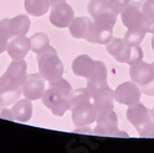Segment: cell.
I'll use <instances>...</instances> for the list:
<instances>
[{
	"instance_id": "obj_1",
	"label": "cell",
	"mask_w": 154,
	"mask_h": 153,
	"mask_svg": "<svg viewBox=\"0 0 154 153\" xmlns=\"http://www.w3.org/2000/svg\"><path fill=\"white\" fill-rule=\"evenodd\" d=\"M37 64L38 72L47 82H52L62 78L64 73V66L58 57V52L48 46L42 52L37 53Z\"/></svg>"
},
{
	"instance_id": "obj_2",
	"label": "cell",
	"mask_w": 154,
	"mask_h": 153,
	"mask_svg": "<svg viewBox=\"0 0 154 153\" xmlns=\"http://www.w3.org/2000/svg\"><path fill=\"white\" fill-rule=\"evenodd\" d=\"M27 79V63L25 59H12L6 72L0 76V90L21 88Z\"/></svg>"
},
{
	"instance_id": "obj_3",
	"label": "cell",
	"mask_w": 154,
	"mask_h": 153,
	"mask_svg": "<svg viewBox=\"0 0 154 153\" xmlns=\"http://www.w3.org/2000/svg\"><path fill=\"white\" fill-rule=\"evenodd\" d=\"M72 121L78 127H85L96 120V108L93 99H88L70 106Z\"/></svg>"
},
{
	"instance_id": "obj_4",
	"label": "cell",
	"mask_w": 154,
	"mask_h": 153,
	"mask_svg": "<svg viewBox=\"0 0 154 153\" xmlns=\"http://www.w3.org/2000/svg\"><path fill=\"white\" fill-rule=\"evenodd\" d=\"M96 127L94 133L97 136H120V137H128V133L123 131H119V119L117 114L113 110L99 114L96 116Z\"/></svg>"
},
{
	"instance_id": "obj_5",
	"label": "cell",
	"mask_w": 154,
	"mask_h": 153,
	"mask_svg": "<svg viewBox=\"0 0 154 153\" xmlns=\"http://www.w3.org/2000/svg\"><path fill=\"white\" fill-rule=\"evenodd\" d=\"M42 103L48 108L54 116H63L68 110H70V100L69 96L59 93L56 89L51 88L46 89L42 95Z\"/></svg>"
},
{
	"instance_id": "obj_6",
	"label": "cell",
	"mask_w": 154,
	"mask_h": 153,
	"mask_svg": "<svg viewBox=\"0 0 154 153\" xmlns=\"http://www.w3.org/2000/svg\"><path fill=\"white\" fill-rule=\"evenodd\" d=\"M88 11L95 21H104L116 25L117 14L112 10L109 0H90L88 4Z\"/></svg>"
},
{
	"instance_id": "obj_7",
	"label": "cell",
	"mask_w": 154,
	"mask_h": 153,
	"mask_svg": "<svg viewBox=\"0 0 154 153\" xmlns=\"http://www.w3.org/2000/svg\"><path fill=\"white\" fill-rule=\"evenodd\" d=\"M112 37H113V25L104 21H94L85 36V40L91 43L106 45Z\"/></svg>"
},
{
	"instance_id": "obj_8",
	"label": "cell",
	"mask_w": 154,
	"mask_h": 153,
	"mask_svg": "<svg viewBox=\"0 0 154 153\" xmlns=\"http://www.w3.org/2000/svg\"><path fill=\"white\" fill-rule=\"evenodd\" d=\"M140 95H142V90L139 89V85L133 82H125L120 84L115 90V100L119 104L126 106L138 103Z\"/></svg>"
},
{
	"instance_id": "obj_9",
	"label": "cell",
	"mask_w": 154,
	"mask_h": 153,
	"mask_svg": "<svg viewBox=\"0 0 154 153\" xmlns=\"http://www.w3.org/2000/svg\"><path fill=\"white\" fill-rule=\"evenodd\" d=\"M73 19H74V11H73L72 6L69 4H67L66 2L57 3V4L52 5L49 21L54 27H58V29L69 27Z\"/></svg>"
},
{
	"instance_id": "obj_10",
	"label": "cell",
	"mask_w": 154,
	"mask_h": 153,
	"mask_svg": "<svg viewBox=\"0 0 154 153\" xmlns=\"http://www.w3.org/2000/svg\"><path fill=\"white\" fill-rule=\"evenodd\" d=\"M120 15L127 30H142L146 32L144 27H146L148 15L144 14V11L142 9H139L138 6H134V5H130Z\"/></svg>"
},
{
	"instance_id": "obj_11",
	"label": "cell",
	"mask_w": 154,
	"mask_h": 153,
	"mask_svg": "<svg viewBox=\"0 0 154 153\" xmlns=\"http://www.w3.org/2000/svg\"><path fill=\"white\" fill-rule=\"evenodd\" d=\"M45 78L38 73H33L27 75V79L21 86L23 96L29 100H38L41 99L45 90H46V84H45Z\"/></svg>"
},
{
	"instance_id": "obj_12",
	"label": "cell",
	"mask_w": 154,
	"mask_h": 153,
	"mask_svg": "<svg viewBox=\"0 0 154 153\" xmlns=\"http://www.w3.org/2000/svg\"><path fill=\"white\" fill-rule=\"evenodd\" d=\"M0 25H3L4 29L8 31L9 36L16 37V36H25L30 31L31 21L27 15H17L11 19L0 20Z\"/></svg>"
},
{
	"instance_id": "obj_13",
	"label": "cell",
	"mask_w": 154,
	"mask_h": 153,
	"mask_svg": "<svg viewBox=\"0 0 154 153\" xmlns=\"http://www.w3.org/2000/svg\"><path fill=\"white\" fill-rule=\"evenodd\" d=\"M130 76L133 83L142 86L154 79V68L152 64L143 61L133 63L130 64Z\"/></svg>"
},
{
	"instance_id": "obj_14",
	"label": "cell",
	"mask_w": 154,
	"mask_h": 153,
	"mask_svg": "<svg viewBox=\"0 0 154 153\" xmlns=\"http://www.w3.org/2000/svg\"><path fill=\"white\" fill-rule=\"evenodd\" d=\"M152 116L150 110L142 103H136L133 105H130L126 111V117L128 122L132 123L136 130H138L139 127H142Z\"/></svg>"
},
{
	"instance_id": "obj_15",
	"label": "cell",
	"mask_w": 154,
	"mask_h": 153,
	"mask_svg": "<svg viewBox=\"0 0 154 153\" xmlns=\"http://www.w3.org/2000/svg\"><path fill=\"white\" fill-rule=\"evenodd\" d=\"M6 51L12 59H25V57L31 51L30 38H27L26 35L12 37L9 41Z\"/></svg>"
},
{
	"instance_id": "obj_16",
	"label": "cell",
	"mask_w": 154,
	"mask_h": 153,
	"mask_svg": "<svg viewBox=\"0 0 154 153\" xmlns=\"http://www.w3.org/2000/svg\"><path fill=\"white\" fill-rule=\"evenodd\" d=\"M95 67V61L88 55H80L75 57L74 61L72 62V70L75 75L83 76V78L88 79L90 74L93 73Z\"/></svg>"
},
{
	"instance_id": "obj_17",
	"label": "cell",
	"mask_w": 154,
	"mask_h": 153,
	"mask_svg": "<svg viewBox=\"0 0 154 153\" xmlns=\"http://www.w3.org/2000/svg\"><path fill=\"white\" fill-rule=\"evenodd\" d=\"M113 100H115V90L110 86L105 88L102 92L93 98L94 105L96 108V114H104L113 110Z\"/></svg>"
},
{
	"instance_id": "obj_18",
	"label": "cell",
	"mask_w": 154,
	"mask_h": 153,
	"mask_svg": "<svg viewBox=\"0 0 154 153\" xmlns=\"http://www.w3.org/2000/svg\"><path fill=\"white\" fill-rule=\"evenodd\" d=\"M11 110L14 112L15 120L19 122H29L32 117V112H33L31 100L26 98L22 100H17L15 104H12Z\"/></svg>"
},
{
	"instance_id": "obj_19",
	"label": "cell",
	"mask_w": 154,
	"mask_h": 153,
	"mask_svg": "<svg viewBox=\"0 0 154 153\" xmlns=\"http://www.w3.org/2000/svg\"><path fill=\"white\" fill-rule=\"evenodd\" d=\"M91 20L89 17H84V16H78L74 17L73 21L69 25V32L74 38H85L89 29L91 26Z\"/></svg>"
},
{
	"instance_id": "obj_20",
	"label": "cell",
	"mask_w": 154,
	"mask_h": 153,
	"mask_svg": "<svg viewBox=\"0 0 154 153\" xmlns=\"http://www.w3.org/2000/svg\"><path fill=\"white\" fill-rule=\"evenodd\" d=\"M23 6L29 15L40 17L46 15V12L51 8V3L49 0H25Z\"/></svg>"
},
{
	"instance_id": "obj_21",
	"label": "cell",
	"mask_w": 154,
	"mask_h": 153,
	"mask_svg": "<svg viewBox=\"0 0 154 153\" xmlns=\"http://www.w3.org/2000/svg\"><path fill=\"white\" fill-rule=\"evenodd\" d=\"M127 46L126 42L123 38H116V37H112L111 40L106 43V49H107V52L116 59L117 62L121 63L122 58H123V55L126 52V49H127Z\"/></svg>"
},
{
	"instance_id": "obj_22",
	"label": "cell",
	"mask_w": 154,
	"mask_h": 153,
	"mask_svg": "<svg viewBox=\"0 0 154 153\" xmlns=\"http://www.w3.org/2000/svg\"><path fill=\"white\" fill-rule=\"evenodd\" d=\"M31 51L35 53H40L49 46V38L43 32H36L30 37Z\"/></svg>"
},
{
	"instance_id": "obj_23",
	"label": "cell",
	"mask_w": 154,
	"mask_h": 153,
	"mask_svg": "<svg viewBox=\"0 0 154 153\" xmlns=\"http://www.w3.org/2000/svg\"><path fill=\"white\" fill-rule=\"evenodd\" d=\"M22 94V89H6V90H0V106H10L15 104L19 98Z\"/></svg>"
},
{
	"instance_id": "obj_24",
	"label": "cell",
	"mask_w": 154,
	"mask_h": 153,
	"mask_svg": "<svg viewBox=\"0 0 154 153\" xmlns=\"http://www.w3.org/2000/svg\"><path fill=\"white\" fill-rule=\"evenodd\" d=\"M143 61V49L137 46H127V49L123 55L121 63H127V64H133V63Z\"/></svg>"
},
{
	"instance_id": "obj_25",
	"label": "cell",
	"mask_w": 154,
	"mask_h": 153,
	"mask_svg": "<svg viewBox=\"0 0 154 153\" xmlns=\"http://www.w3.org/2000/svg\"><path fill=\"white\" fill-rule=\"evenodd\" d=\"M146 33L147 32H144L142 30H127V32L123 36V40H125L126 45H128V46H137V45L142 43Z\"/></svg>"
},
{
	"instance_id": "obj_26",
	"label": "cell",
	"mask_w": 154,
	"mask_h": 153,
	"mask_svg": "<svg viewBox=\"0 0 154 153\" xmlns=\"http://www.w3.org/2000/svg\"><path fill=\"white\" fill-rule=\"evenodd\" d=\"M86 80H107V69L105 63L101 61H95L94 70Z\"/></svg>"
},
{
	"instance_id": "obj_27",
	"label": "cell",
	"mask_w": 154,
	"mask_h": 153,
	"mask_svg": "<svg viewBox=\"0 0 154 153\" xmlns=\"http://www.w3.org/2000/svg\"><path fill=\"white\" fill-rule=\"evenodd\" d=\"M48 83H49V86H51V88L56 89V90H58L59 93L67 95V96H69L70 93H72V90H73L70 83H69L68 80H66L64 78H58V79H56V80L48 82Z\"/></svg>"
},
{
	"instance_id": "obj_28",
	"label": "cell",
	"mask_w": 154,
	"mask_h": 153,
	"mask_svg": "<svg viewBox=\"0 0 154 153\" xmlns=\"http://www.w3.org/2000/svg\"><path fill=\"white\" fill-rule=\"evenodd\" d=\"M88 99H93L90 93L88 90V88H79V89H75V90H72V93L69 95L70 106L76 103H80V101L88 100Z\"/></svg>"
},
{
	"instance_id": "obj_29",
	"label": "cell",
	"mask_w": 154,
	"mask_h": 153,
	"mask_svg": "<svg viewBox=\"0 0 154 153\" xmlns=\"http://www.w3.org/2000/svg\"><path fill=\"white\" fill-rule=\"evenodd\" d=\"M107 86H109L107 80H86V88L89 93H90L91 98L97 95L100 92H102Z\"/></svg>"
},
{
	"instance_id": "obj_30",
	"label": "cell",
	"mask_w": 154,
	"mask_h": 153,
	"mask_svg": "<svg viewBox=\"0 0 154 153\" xmlns=\"http://www.w3.org/2000/svg\"><path fill=\"white\" fill-rule=\"evenodd\" d=\"M139 136L140 137H150V138H154V116H150V119L142 126L139 127L137 130Z\"/></svg>"
},
{
	"instance_id": "obj_31",
	"label": "cell",
	"mask_w": 154,
	"mask_h": 153,
	"mask_svg": "<svg viewBox=\"0 0 154 153\" xmlns=\"http://www.w3.org/2000/svg\"><path fill=\"white\" fill-rule=\"evenodd\" d=\"M109 2H110L112 10L116 12L117 15H120L125 9H127L131 5V0H109Z\"/></svg>"
},
{
	"instance_id": "obj_32",
	"label": "cell",
	"mask_w": 154,
	"mask_h": 153,
	"mask_svg": "<svg viewBox=\"0 0 154 153\" xmlns=\"http://www.w3.org/2000/svg\"><path fill=\"white\" fill-rule=\"evenodd\" d=\"M10 40H11V37L9 36L8 31L4 29L3 25H0V53H3L6 51Z\"/></svg>"
},
{
	"instance_id": "obj_33",
	"label": "cell",
	"mask_w": 154,
	"mask_h": 153,
	"mask_svg": "<svg viewBox=\"0 0 154 153\" xmlns=\"http://www.w3.org/2000/svg\"><path fill=\"white\" fill-rule=\"evenodd\" d=\"M142 10L144 11L146 15H148L150 17H154V0H146V2L143 3Z\"/></svg>"
},
{
	"instance_id": "obj_34",
	"label": "cell",
	"mask_w": 154,
	"mask_h": 153,
	"mask_svg": "<svg viewBox=\"0 0 154 153\" xmlns=\"http://www.w3.org/2000/svg\"><path fill=\"white\" fill-rule=\"evenodd\" d=\"M140 90H142V93H144L148 96H153L154 95V79L150 80L149 83H147V84L140 86Z\"/></svg>"
},
{
	"instance_id": "obj_35",
	"label": "cell",
	"mask_w": 154,
	"mask_h": 153,
	"mask_svg": "<svg viewBox=\"0 0 154 153\" xmlns=\"http://www.w3.org/2000/svg\"><path fill=\"white\" fill-rule=\"evenodd\" d=\"M0 117H2V119H6V120H11V121L15 120L12 110L11 109H6V108L2 110V112H0Z\"/></svg>"
},
{
	"instance_id": "obj_36",
	"label": "cell",
	"mask_w": 154,
	"mask_h": 153,
	"mask_svg": "<svg viewBox=\"0 0 154 153\" xmlns=\"http://www.w3.org/2000/svg\"><path fill=\"white\" fill-rule=\"evenodd\" d=\"M144 30H146V32H147V33H152V35H154V17L148 16L147 22H146V27H144Z\"/></svg>"
},
{
	"instance_id": "obj_37",
	"label": "cell",
	"mask_w": 154,
	"mask_h": 153,
	"mask_svg": "<svg viewBox=\"0 0 154 153\" xmlns=\"http://www.w3.org/2000/svg\"><path fill=\"white\" fill-rule=\"evenodd\" d=\"M143 3H144V0H131V5H134V6H139Z\"/></svg>"
},
{
	"instance_id": "obj_38",
	"label": "cell",
	"mask_w": 154,
	"mask_h": 153,
	"mask_svg": "<svg viewBox=\"0 0 154 153\" xmlns=\"http://www.w3.org/2000/svg\"><path fill=\"white\" fill-rule=\"evenodd\" d=\"M62 2H66V0H49L51 5H54V4H57V3H62Z\"/></svg>"
},
{
	"instance_id": "obj_39",
	"label": "cell",
	"mask_w": 154,
	"mask_h": 153,
	"mask_svg": "<svg viewBox=\"0 0 154 153\" xmlns=\"http://www.w3.org/2000/svg\"><path fill=\"white\" fill-rule=\"evenodd\" d=\"M152 48H153V51H154V35H153V37H152Z\"/></svg>"
},
{
	"instance_id": "obj_40",
	"label": "cell",
	"mask_w": 154,
	"mask_h": 153,
	"mask_svg": "<svg viewBox=\"0 0 154 153\" xmlns=\"http://www.w3.org/2000/svg\"><path fill=\"white\" fill-rule=\"evenodd\" d=\"M150 114H152V116H154V108L150 110Z\"/></svg>"
},
{
	"instance_id": "obj_41",
	"label": "cell",
	"mask_w": 154,
	"mask_h": 153,
	"mask_svg": "<svg viewBox=\"0 0 154 153\" xmlns=\"http://www.w3.org/2000/svg\"><path fill=\"white\" fill-rule=\"evenodd\" d=\"M152 66H153V68H154V62H153V63H152Z\"/></svg>"
}]
</instances>
